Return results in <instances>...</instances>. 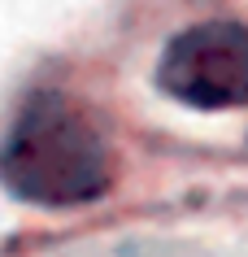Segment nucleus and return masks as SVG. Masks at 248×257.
<instances>
[{
    "instance_id": "nucleus-1",
    "label": "nucleus",
    "mask_w": 248,
    "mask_h": 257,
    "mask_svg": "<svg viewBox=\"0 0 248 257\" xmlns=\"http://www.w3.org/2000/svg\"><path fill=\"white\" fill-rule=\"evenodd\" d=\"M0 188L35 209H79L113 188V153L66 92L40 87L0 140Z\"/></svg>"
},
{
    "instance_id": "nucleus-2",
    "label": "nucleus",
    "mask_w": 248,
    "mask_h": 257,
    "mask_svg": "<svg viewBox=\"0 0 248 257\" xmlns=\"http://www.w3.org/2000/svg\"><path fill=\"white\" fill-rule=\"evenodd\" d=\"M161 96L187 109H239L248 105V22L213 18L179 31L157 61Z\"/></svg>"
}]
</instances>
